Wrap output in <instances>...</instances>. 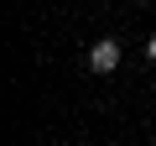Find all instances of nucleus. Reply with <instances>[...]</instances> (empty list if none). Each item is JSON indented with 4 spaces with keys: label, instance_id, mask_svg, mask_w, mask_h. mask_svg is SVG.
<instances>
[{
    "label": "nucleus",
    "instance_id": "f257e3e1",
    "mask_svg": "<svg viewBox=\"0 0 156 146\" xmlns=\"http://www.w3.org/2000/svg\"><path fill=\"white\" fill-rule=\"evenodd\" d=\"M89 68H94V73H115V68H120V42H109V37L94 42V47H89Z\"/></svg>",
    "mask_w": 156,
    "mask_h": 146
},
{
    "label": "nucleus",
    "instance_id": "f03ea898",
    "mask_svg": "<svg viewBox=\"0 0 156 146\" xmlns=\"http://www.w3.org/2000/svg\"><path fill=\"white\" fill-rule=\"evenodd\" d=\"M146 57H151V63H156V37H151V42H146Z\"/></svg>",
    "mask_w": 156,
    "mask_h": 146
}]
</instances>
